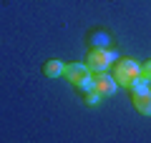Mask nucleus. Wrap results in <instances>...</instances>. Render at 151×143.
I'll return each mask as SVG.
<instances>
[{
    "label": "nucleus",
    "instance_id": "1",
    "mask_svg": "<svg viewBox=\"0 0 151 143\" xmlns=\"http://www.w3.org/2000/svg\"><path fill=\"white\" fill-rule=\"evenodd\" d=\"M116 60H119V58H116V53H113V50H108V48H91V50H88V55H86V65H88L91 70H96V73L111 68Z\"/></svg>",
    "mask_w": 151,
    "mask_h": 143
},
{
    "label": "nucleus",
    "instance_id": "2",
    "mask_svg": "<svg viewBox=\"0 0 151 143\" xmlns=\"http://www.w3.org/2000/svg\"><path fill=\"white\" fill-rule=\"evenodd\" d=\"M141 75V65L136 63V60H131V58H121V60H116V83L121 85V88H129V83L134 78H139Z\"/></svg>",
    "mask_w": 151,
    "mask_h": 143
},
{
    "label": "nucleus",
    "instance_id": "3",
    "mask_svg": "<svg viewBox=\"0 0 151 143\" xmlns=\"http://www.w3.org/2000/svg\"><path fill=\"white\" fill-rule=\"evenodd\" d=\"M63 75L73 85H78L81 80H86L88 75H91V68H88L86 63H68V65H63Z\"/></svg>",
    "mask_w": 151,
    "mask_h": 143
},
{
    "label": "nucleus",
    "instance_id": "4",
    "mask_svg": "<svg viewBox=\"0 0 151 143\" xmlns=\"http://www.w3.org/2000/svg\"><path fill=\"white\" fill-rule=\"evenodd\" d=\"M93 80H96V93H101V98H103V95L116 93V85H119V83H116V78H113V75H108L106 70H101Z\"/></svg>",
    "mask_w": 151,
    "mask_h": 143
},
{
    "label": "nucleus",
    "instance_id": "5",
    "mask_svg": "<svg viewBox=\"0 0 151 143\" xmlns=\"http://www.w3.org/2000/svg\"><path fill=\"white\" fill-rule=\"evenodd\" d=\"M131 98H134V108L141 116H151V90L139 93V95H131Z\"/></svg>",
    "mask_w": 151,
    "mask_h": 143
},
{
    "label": "nucleus",
    "instance_id": "6",
    "mask_svg": "<svg viewBox=\"0 0 151 143\" xmlns=\"http://www.w3.org/2000/svg\"><path fill=\"white\" fill-rule=\"evenodd\" d=\"M63 65L60 60H48V63L43 65V73L48 75V78H58V75H63Z\"/></svg>",
    "mask_w": 151,
    "mask_h": 143
},
{
    "label": "nucleus",
    "instance_id": "7",
    "mask_svg": "<svg viewBox=\"0 0 151 143\" xmlns=\"http://www.w3.org/2000/svg\"><path fill=\"white\" fill-rule=\"evenodd\" d=\"M129 90H131V95L146 93V90H149V80H146L144 75H139V78H134V80L129 83Z\"/></svg>",
    "mask_w": 151,
    "mask_h": 143
},
{
    "label": "nucleus",
    "instance_id": "8",
    "mask_svg": "<svg viewBox=\"0 0 151 143\" xmlns=\"http://www.w3.org/2000/svg\"><path fill=\"white\" fill-rule=\"evenodd\" d=\"M108 43H111L108 33H103V30L91 33V45H93V48H108Z\"/></svg>",
    "mask_w": 151,
    "mask_h": 143
},
{
    "label": "nucleus",
    "instance_id": "9",
    "mask_svg": "<svg viewBox=\"0 0 151 143\" xmlns=\"http://www.w3.org/2000/svg\"><path fill=\"white\" fill-rule=\"evenodd\" d=\"M76 88L81 90V93H83V95H86V93H91V90H96V80H93V75H88V78H86V80H81V83L76 85Z\"/></svg>",
    "mask_w": 151,
    "mask_h": 143
},
{
    "label": "nucleus",
    "instance_id": "10",
    "mask_svg": "<svg viewBox=\"0 0 151 143\" xmlns=\"http://www.w3.org/2000/svg\"><path fill=\"white\" fill-rule=\"evenodd\" d=\"M86 106H91V108H96L98 103H101V93H96V90H91V93H86Z\"/></svg>",
    "mask_w": 151,
    "mask_h": 143
},
{
    "label": "nucleus",
    "instance_id": "11",
    "mask_svg": "<svg viewBox=\"0 0 151 143\" xmlns=\"http://www.w3.org/2000/svg\"><path fill=\"white\" fill-rule=\"evenodd\" d=\"M141 75H144V78H146V80L151 83V60H149V63H144V65H141Z\"/></svg>",
    "mask_w": 151,
    "mask_h": 143
}]
</instances>
